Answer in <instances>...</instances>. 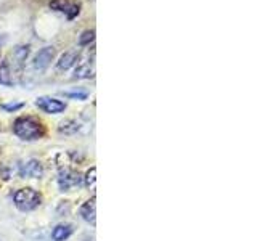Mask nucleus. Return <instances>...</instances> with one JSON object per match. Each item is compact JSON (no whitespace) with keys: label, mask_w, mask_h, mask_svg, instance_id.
I'll use <instances>...</instances> for the list:
<instances>
[{"label":"nucleus","mask_w":257,"mask_h":241,"mask_svg":"<svg viewBox=\"0 0 257 241\" xmlns=\"http://www.w3.org/2000/svg\"><path fill=\"white\" fill-rule=\"evenodd\" d=\"M58 182H60V188L63 191H66V190H71L74 187H79L80 182H82V177H80L79 172L71 171V169H66V171L60 172Z\"/></svg>","instance_id":"nucleus-4"},{"label":"nucleus","mask_w":257,"mask_h":241,"mask_svg":"<svg viewBox=\"0 0 257 241\" xmlns=\"http://www.w3.org/2000/svg\"><path fill=\"white\" fill-rule=\"evenodd\" d=\"M93 40H95V31L93 29H87V31L82 32V34H80L79 45H88L90 42H93Z\"/></svg>","instance_id":"nucleus-15"},{"label":"nucleus","mask_w":257,"mask_h":241,"mask_svg":"<svg viewBox=\"0 0 257 241\" xmlns=\"http://www.w3.org/2000/svg\"><path fill=\"white\" fill-rule=\"evenodd\" d=\"M50 8H53V10H56V12L64 13L69 20L76 18V16L79 15V12H80L79 10L80 5L77 2H69V0H52Z\"/></svg>","instance_id":"nucleus-5"},{"label":"nucleus","mask_w":257,"mask_h":241,"mask_svg":"<svg viewBox=\"0 0 257 241\" xmlns=\"http://www.w3.org/2000/svg\"><path fill=\"white\" fill-rule=\"evenodd\" d=\"M0 53H2V50H0Z\"/></svg>","instance_id":"nucleus-19"},{"label":"nucleus","mask_w":257,"mask_h":241,"mask_svg":"<svg viewBox=\"0 0 257 241\" xmlns=\"http://www.w3.org/2000/svg\"><path fill=\"white\" fill-rule=\"evenodd\" d=\"M12 69H10V64L4 63L0 66V85H7V87H12L13 85V79H12Z\"/></svg>","instance_id":"nucleus-12"},{"label":"nucleus","mask_w":257,"mask_h":241,"mask_svg":"<svg viewBox=\"0 0 257 241\" xmlns=\"http://www.w3.org/2000/svg\"><path fill=\"white\" fill-rule=\"evenodd\" d=\"M72 233V227L69 223H64V225H58V227H55L53 231H52V238L53 241H64L71 236Z\"/></svg>","instance_id":"nucleus-11"},{"label":"nucleus","mask_w":257,"mask_h":241,"mask_svg":"<svg viewBox=\"0 0 257 241\" xmlns=\"http://www.w3.org/2000/svg\"><path fill=\"white\" fill-rule=\"evenodd\" d=\"M29 52H31L29 45H18L12 52V60H13V63L16 64V68H18V69L23 68L24 61H26L28 56H29Z\"/></svg>","instance_id":"nucleus-9"},{"label":"nucleus","mask_w":257,"mask_h":241,"mask_svg":"<svg viewBox=\"0 0 257 241\" xmlns=\"http://www.w3.org/2000/svg\"><path fill=\"white\" fill-rule=\"evenodd\" d=\"M95 174H96V169L92 167V169H88L87 174H85V185L87 187H93V183H95Z\"/></svg>","instance_id":"nucleus-16"},{"label":"nucleus","mask_w":257,"mask_h":241,"mask_svg":"<svg viewBox=\"0 0 257 241\" xmlns=\"http://www.w3.org/2000/svg\"><path fill=\"white\" fill-rule=\"evenodd\" d=\"M13 132L16 137H20L21 140H39L45 135V126L42 120L32 116H21L15 120L13 124Z\"/></svg>","instance_id":"nucleus-1"},{"label":"nucleus","mask_w":257,"mask_h":241,"mask_svg":"<svg viewBox=\"0 0 257 241\" xmlns=\"http://www.w3.org/2000/svg\"><path fill=\"white\" fill-rule=\"evenodd\" d=\"M79 123L77 120H74V119H68V120H63V123L60 124V127H58V131L61 132V134H76L77 131H79Z\"/></svg>","instance_id":"nucleus-13"},{"label":"nucleus","mask_w":257,"mask_h":241,"mask_svg":"<svg viewBox=\"0 0 257 241\" xmlns=\"http://www.w3.org/2000/svg\"><path fill=\"white\" fill-rule=\"evenodd\" d=\"M96 204H95V196L92 199L85 201V203L82 204V207H80V215H82V219L88 223L95 225V220H96Z\"/></svg>","instance_id":"nucleus-8"},{"label":"nucleus","mask_w":257,"mask_h":241,"mask_svg":"<svg viewBox=\"0 0 257 241\" xmlns=\"http://www.w3.org/2000/svg\"><path fill=\"white\" fill-rule=\"evenodd\" d=\"M40 201H42L40 193H37L32 188H21L15 193V204L23 212H28V211H32V209H36L40 204Z\"/></svg>","instance_id":"nucleus-2"},{"label":"nucleus","mask_w":257,"mask_h":241,"mask_svg":"<svg viewBox=\"0 0 257 241\" xmlns=\"http://www.w3.org/2000/svg\"><path fill=\"white\" fill-rule=\"evenodd\" d=\"M55 58V48L53 47H44L42 50H39V53L34 56L32 66L36 69H45Z\"/></svg>","instance_id":"nucleus-6"},{"label":"nucleus","mask_w":257,"mask_h":241,"mask_svg":"<svg viewBox=\"0 0 257 241\" xmlns=\"http://www.w3.org/2000/svg\"><path fill=\"white\" fill-rule=\"evenodd\" d=\"M66 96L69 98H77V100H85L87 98V93H77V92H68Z\"/></svg>","instance_id":"nucleus-18"},{"label":"nucleus","mask_w":257,"mask_h":241,"mask_svg":"<svg viewBox=\"0 0 257 241\" xmlns=\"http://www.w3.org/2000/svg\"><path fill=\"white\" fill-rule=\"evenodd\" d=\"M36 106L44 112H48V114H60V112L66 109V103L52 98V96H39L36 100Z\"/></svg>","instance_id":"nucleus-3"},{"label":"nucleus","mask_w":257,"mask_h":241,"mask_svg":"<svg viewBox=\"0 0 257 241\" xmlns=\"http://www.w3.org/2000/svg\"><path fill=\"white\" fill-rule=\"evenodd\" d=\"M79 60V52L77 50H69V52H64L60 60H58V68L60 69H69L76 64V61Z\"/></svg>","instance_id":"nucleus-10"},{"label":"nucleus","mask_w":257,"mask_h":241,"mask_svg":"<svg viewBox=\"0 0 257 241\" xmlns=\"http://www.w3.org/2000/svg\"><path fill=\"white\" fill-rule=\"evenodd\" d=\"M42 172H44L42 164L36 159L28 161V163L21 167V177H29V179H39V177L42 175Z\"/></svg>","instance_id":"nucleus-7"},{"label":"nucleus","mask_w":257,"mask_h":241,"mask_svg":"<svg viewBox=\"0 0 257 241\" xmlns=\"http://www.w3.org/2000/svg\"><path fill=\"white\" fill-rule=\"evenodd\" d=\"M93 74H95V69L90 68V64H82V66H79L74 72V76L79 79H90L93 77Z\"/></svg>","instance_id":"nucleus-14"},{"label":"nucleus","mask_w":257,"mask_h":241,"mask_svg":"<svg viewBox=\"0 0 257 241\" xmlns=\"http://www.w3.org/2000/svg\"><path fill=\"white\" fill-rule=\"evenodd\" d=\"M2 108L5 111H16V109L23 108V103H5V104H2Z\"/></svg>","instance_id":"nucleus-17"}]
</instances>
